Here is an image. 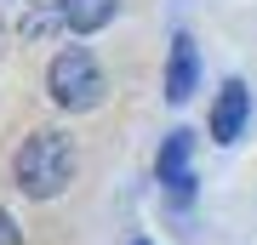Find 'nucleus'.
<instances>
[{"mask_svg": "<svg viewBox=\"0 0 257 245\" xmlns=\"http://www.w3.org/2000/svg\"><path fill=\"white\" fill-rule=\"evenodd\" d=\"M57 6H63V29L97 35V29H109V18L120 12V0H57Z\"/></svg>", "mask_w": 257, "mask_h": 245, "instance_id": "nucleus-6", "label": "nucleus"}, {"mask_svg": "<svg viewBox=\"0 0 257 245\" xmlns=\"http://www.w3.org/2000/svg\"><path fill=\"white\" fill-rule=\"evenodd\" d=\"M69 177H74V143H69V131H35L18 148V188L29 194V200L63 194Z\"/></svg>", "mask_w": 257, "mask_h": 245, "instance_id": "nucleus-1", "label": "nucleus"}, {"mask_svg": "<svg viewBox=\"0 0 257 245\" xmlns=\"http://www.w3.org/2000/svg\"><path fill=\"white\" fill-rule=\"evenodd\" d=\"M46 86H52V97L63 103L69 114H86V109L103 103V69H97V57L86 52V46H63V52L52 57Z\"/></svg>", "mask_w": 257, "mask_h": 245, "instance_id": "nucleus-2", "label": "nucleus"}, {"mask_svg": "<svg viewBox=\"0 0 257 245\" xmlns=\"http://www.w3.org/2000/svg\"><path fill=\"white\" fill-rule=\"evenodd\" d=\"M138 245H143V239H138Z\"/></svg>", "mask_w": 257, "mask_h": 245, "instance_id": "nucleus-8", "label": "nucleus"}, {"mask_svg": "<svg viewBox=\"0 0 257 245\" xmlns=\"http://www.w3.org/2000/svg\"><path fill=\"white\" fill-rule=\"evenodd\" d=\"M189 160H194V137L189 131H172L160 143V160H155V171H160V182L183 200V194H194V177H189Z\"/></svg>", "mask_w": 257, "mask_h": 245, "instance_id": "nucleus-3", "label": "nucleus"}, {"mask_svg": "<svg viewBox=\"0 0 257 245\" xmlns=\"http://www.w3.org/2000/svg\"><path fill=\"white\" fill-rule=\"evenodd\" d=\"M246 114H251V91L240 80H229L223 97H217V109H211V137H217V143H234V137L246 131Z\"/></svg>", "mask_w": 257, "mask_h": 245, "instance_id": "nucleus-5", "label": "nucleus"}, {"mask_svg": "<svg viewBox=\"0 0 257 245\" xmlns=\"http://www.w3.org/2000/svg\"><path fill=\"white\" fill-rule=\"evenodd\" d=\"M194 80H200L194 40H189V35H177V40H172V57H166V103H189Z\"/></svg>", "mask_w": 257, "mask_h": 245, "instance_id": "nucleus-4", "label": "nucleus"}, {"mask_svg": "<svg viewBox=\"0 0 257 245\" xmlns=\"http://www.w3.org/2000/svg\"><path fill=\"white\" fill-rule=\"evenodd\" d=\"M0 245H23V234H18V222H12L6 211H0Z\"/></svg>", "mask_w": 257, "mask_h": 245, "instance_id": "nucleus-7", "label": "nucleus"}]
</instances>
